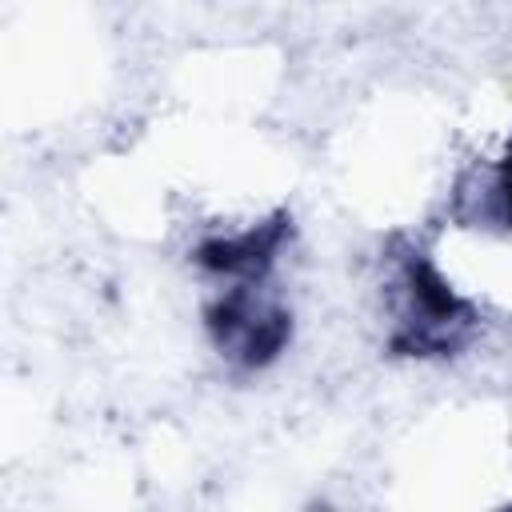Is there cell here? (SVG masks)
Segmentation results:
<instances>
[{
  "mask_svg": "<svg viewBox=\"0 0 512 512\" xmlns=\"http://www.w3.org/2000/svg\"><path fill=\"white\" fill-rule=\"evenodd\" d=\"M288 240H292V212L276 208V212L244 224L240 232L204 236L192 248V264L216 280H228V284H260L276 268Z\"/></svg>",
  "mask_w": 512,
  "mask_h": 512,
  "instance_id": "3",
  "label": "cell"
},
{
  "mask_svg": "<svg viewBox=\"0 0 512 512\" xmlns=\"http://www.w3.org/2000/svg\"><path fill=\"white\" fill-rule=\"evenodd\" d=\"M492 208H496L500 224L512 232V132H508V140L492 164Z\"/></svg>",
  "mask_w": 512,
  "mask_h": 512,
  "instance_id": "4",
  "label": "cell"
},
{
  "mask_svg": "<svg viewBox=\"0 0 512 512\" xmlns=\"http://www.w3.org/2000/svg\"><path fill=\"white\" fill-rule=\"evenodd\" d=\"M292 328V312L256 284H232L204 308V332L212 348L240 372L276 364L292 344Z\"/></svg>",
  "mask_w": 512,
  "mask_h": 512,
  "instance_id": "2",
  "label": "cell"
},
{
  "mask_svg": "<svg viewBox=\"0 0 512 512\" xmlns=\"http://www.w3.org/2000/svg\"><path fill=\"white\" fill-rule=\"evenodd\" d=\"M392 332L384 340L388 356L404 360H448L472 344L480 332V312L468 296L452 288L440 264L408 244L392 264Z\"/></svg>",
  "mask_w": 512,
  "mask_h": 512,
  "instance_id": "1",
  "label": "cell"
}]
</instances>
